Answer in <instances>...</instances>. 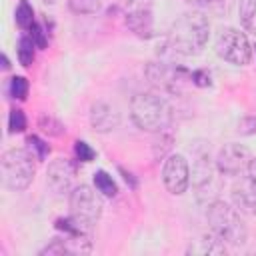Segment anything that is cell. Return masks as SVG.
Listing matches in <instances>:
<instances>
[{"mask_svg":"<svg viewBox=\"0 0 256 256\" xmlns=\"http://www.w3.org/2000/svg\"><path fill=\"white\" fill-rule=\"evenodd\" d=\"M208 34H210L208 18L198 10H190V12H184L170 26L168 46L174 52L184 54V56L200 54L208 42Z\"/></svg>","mask_w":256,"mask_h":256,"instance_id":"6da1fadb","label":"cell"},{"mask_svg":"<svg viewBox=\"0 0 256 256\" xmlns=\"http://www.w3.org/2000/svg\"><path fill=\"white\" fill-rule=\"evenodd\" d=\"M172 116V106L156 92H138L130 100V118L144 132H164Z\"/></svg>","mask_w":256,"mask_h":256,"instance_id":"7a4b0ae2","label":"cell"},{"mask_svg":"<svg viewBox=\"0 0 256 256\" xmlns=\"http://www.w3.org/2000/svg\"><path fill=\"white\" fill-rule=\"evenodd\" d=\"M210 232H214L220 240L232 246H240L248 238V230L244 220L240 218V210L236 206H230L222 200H216L208 206L206 212Z\"/></svg>","mask_w":256,"mask_h":256,"instance_id":"3957f363","label":"cell"},{"mask_svg":"<svg viewBox=\"0 0 256 256\" xmlns=\"http://www.w3.org/2000/svg\"><path fill=\"white\" fill-rule=\"evenodd\" d=\"M38 160L30 150L24 148H10L2 154V182L6 188L14 192L26 190L36 174V164Z\"/></svg>","mask_w":256,"mask_h":256,"instance_id":"277c9868","label":"cell"},{"mask_svg":"<svg viewBox=\"0 0 256 256\" xmlns=\"http://www.w3.org/2000/svg\"><path fill=\"white\" fill-rule=\"evenodd\" d=\"M214 50L222 60L236 66H246L252 60V46L246 34L232 26H224L216 32Z\"/></svg>","mask_w":256,"mask_h":256,"instance_id":"5b68a950","label":"cell"},{"mask_svg":"<svg viewBox=\"0 0 256 256\" xmlns=\"http://www.w3.org/2000/svg\"><path fill=\"white\" fill-rule=\"evenodd\" d=\"M68 202H70V214L86 224L94 226L98 222V218L102 216L104 202H102L100 194L86 184L74 186V190L68 194Z\"/></svg>","mask_w":256,"mask_h":256,"instance_id":"8992f818","label":"cell"},{"mask_svg":"<svg viewBox=\"0 0 256 256\" xmlns=\"http://www.w3.org/2000/svg\"><path fill=\"white\" fill-rule=\"evenodd\" d=\"M162 182L166 190L174 196L186 192L190 184V166L182 154H168L162 166Z\"/></svg>","mask_w":256,"mask_h":256,"instance_id":"52a82bcc","label":"cell"},{"mask_svg":"<svg viewBox=\"0 0 256 256\" xmlns=\"http://www.w3.org/2000/svg\"><path fill=\"white\" fill-rule=\"evenodd\" d=\"M250 160H252V154L246 146L236 144V142H228L220 148L214 162H216L218 172H222L226 176H238L240 172L248 170Z\"/></svg>","mask_w":256,"mask_h":256,"instance_id":"ba28073f","label":"cell"},{"mask_svg":"<svg viewBox=\"0 0 256 256\" xmlns=\"http://www.w3.org/2000/svg\"><path fill=\"white\" fill-rule=\"evenodd\" d=\"M76 182V166L68 158H56L48 164L46 170V184L56 194H70Z\"/></svg>","mask_w":256,"mask_h":256,"instance_id":"9c48e42d","label":"cell"},{"mask_svg":"<svg viewBox=\"0 0 256 256\" xmlns=\"http://www.w3.org/2000/svg\"><path fill=\"white\" fill-rule=\"evenodd\" d=\"M144 72L148 82L160 92H176L182 82V76L186 74L182 68H172L164 62H150Z\"/></svg>","mask_w":256,"mask_h":256,"instance_id":"30bf717a","label":"cell"},{"mask_svg":"<svg viewBox=\"0 0 256 256\" xmlns=\"http://www.w3.org/2000/svg\"><path fill=\"white\" fill-rule=\"evenodd\" d=\"M90 126L100 132L108 134L120 126V112L114 104H108L104 100H98L90 106Z\"/></svg>","mask_w":256,"mask_h":256,"instance_id":"8fae6325","label":"cell"},{"mask_svg":"<svg viewBox=\"0 0 256 256\" xmlns=\"http://www.w3.org/2000/svg\"><path fill=\"white\" fill-rule=\"evenodd\" d=\"M126 26L140 38H150L154 32V20H152V10L148 4H134L126 10L124 14Z\"/></svg>","mask_w":256,"mask_h":256,"instance_id":"7c38bea8","label":"cell"},{"mask_svg":"<svg viewBox=\"0 0 256 256\" xmlns=\"http://www.w3.org/2000/svg\"><path fill=\"white\" fill-rule=\"evenodd\" d=\"M212 172H214V164L210 158V150L208 148H194V160H192V172H190V180L194 188H204L210 184L212 180Z\"/></svg>","mask_w":256,"mask_h":256,"instance_id":"4fadbf2b","label":"cell"},{"mask_svg":"<svg viewBox=\"0 0 256 256\" xmlns=\"http://www.w3.org/2000/svg\"><path fill=\"white\" fill-rule=\"evenodd\" d=\"M232 202L240 212L256 216V182L250 178H240L238 182H234Z\"/></svg>","mask_w":256,"mask_h":256,"instance_id":"5bb4252c","label":"cell"},{"mask_svg":"<svg viewBox=\"0 0 256 256\" xmlns=\"http://www.w3.org/2000/svg\"><path fill=\"white\" fill-rule=\"evenodd\" d=\"M190 254H226V242L220 240L214 232L204 234L200 240H196L190 248Z\"/></svg>","mask_w":256,"mask_h":256,"instance_id":"9a60e30c","label":"cell"},{"mask_svg":"<svg viewBox=\"0 0 256 256\" xmlns=\"http://www.w3.org/2000/svg\"><path fill=\"white\" fill-rule=\"evenodd\" d=\"M238 16L242 26L256 34V0H240L238 2Z\"/></svg>","mask_w":256,"mask_h":256,"instance_id":"2e32d148","label":"cell"},{"mask_svg":"<svg viewBox=\"0 0 256 256\" xmlns=\"http://www.w3.org/2000/svg\"><path fill=\"white\" fill-rule=\"evenodd\" d=\"M92 180H94V186H96V190L100 194H104L108 198H112V196L118 194V186H116V182L112 180V176L106 170H96Z\"/></svg>","mask_w":256,"mask_h":256,"instance_id":"e0dca14e","label":"cell"},{"mask_svg":"<svg viewBox=\"0 0 256 256\" xmlns=\"http://www.w3.org/2000/svg\"><path fill=\"white\" fill-rule=\"evenodd\" d=\"M34 48H36V44H34V40H32V36L28 34H24V36H20V40H18V60H20V64L22 66H30L32 62H34Z\"/></svg>","mask_w":256,"mask_h":256,"instance_id":"ac0fdd59","label":"cell"},{"mask_svg":"<svg viewBox=\"0 0 256 256\" xmlns=\"http://www.w3.org/2000/svg\"><path fill=\"white\" fill-rule=\"evenodd\" d=\"M14 18H16V24H18L22 30H30V28H32V24H34V10H32V6L28 4V0H20V4L16 6Z\"/></svg>","mask_w":256,"mask_h":256,"instance_id":"d6986e66","label":"cell"},{"mask_svg":"<svg viewBox=\"0 0 256 256\" xmlns=\"http://www.w3.org/2000/svg\"><path fill=\"white\" fill-rule=\"evenodd\" d=\"M38 128H40L44 134H48V136H60V134L64 132V124H62L58 118L50 116V114H40V118H38Z\"/></svg>","mask_w":256,"mask_h":256,"instance_id":"ffe728a7","label":"cell"},{"mask_svg":"<svg viewBox=\"0 0 256 256\" xmlns=\"http://www.w3.org/2000/svg\"><path fill=\"white\" fill-rule=\"evenodd\" d=\"M68 8L76 14H96L102 8V0H68Z\"/></svg>","mask_w":256,"mask_h":256,"instance_id":"44dd1931","label":"cell"},{"mask_svg":"<svg viewBox=\"0 0 256 256\" xmlns=\"http://www.w3.org/2000/svg\"><path fill=\"white\" fill-rule=\"evenodd\" d=\"M28 80L24 78V76H12L10 78V86H8V90H10V96L12 98H16V100H26V96H28Z\"/></svg>","mask_w":256,"mask_h":256,"instance_id":"7402d4cb","label":"cell"},{"mask_svg":"<svg viewBox=\"0 0 256 256\" xmlns=\"http://www.w3.org/2000/svg\"><path fill=\"white\" fill-rule=\"evenodd\" d=\"M42 256H52V254H72L70 252V246L66 242V238H52L50 244H46L42 250H40Z\"/></svg>","mask_w":256,"mask_h":256,"instance_id":"603a6c76","label":"cell"},{"mask_svg":"<svg viewBox=\"0 0 256 256\" xmlns=\"http://www.w3.org/2000/svg\"><path fill=\"white\" fill-rule=\"evenodd\" d=\"M8 130L12 134L16 132H24L26 130V116L20 108H12L10 110V116H8Z\"/></svg>","mask_w":256,"mask_h":256,"instance_id":"cb8c5ba5","label":"cell"},{"mask_svg":"<svg viewBox=\"0 0 256 256\" xmlns=\"http://www.w3.org/2000/svg\"><path fill=\"white\" fill-rule=\"evenodd\" d=\"M28 148H30V152L38 158V160H44L48 154H50V146L42 140V138H38V136H28Z\"/></svg>","mask_w":256,"mask_h":256,"instance_id":"d4e9b609","label":"cell"},{"mask_svg":"<svg viewBox=\"0 0 256 256\" xmlns=\"http://www.w3.org/2000/svg\"><path fill=\"white\" fill-rule=\"evenodd\" d=\"M74 152H76V158L80 162H92L96 158V152L92 150V146L84 140H76L74 142Z\"/></svg>","mask_w":256,"mask_h":256,"instance_id":"484cf974","label":"cell"},{"mask_svg":"<svg viewBox=\"0 0 256 256\" xmlns=\"http://www.w3.org/2000/svg\"><path fill=\"white\" fill-rule=\"evenodd\" d=\"M30 36H32V40H34V44H36L38 48H46V44H48L46 30H44L38 22H34V24H32V28H30Z\"/></svg>","mask_w":256,"mask_h":256,"instance_id":"4316f807","label":"cell"},{"mask_svg":"<svg viewBox=\"0 0 256 256\" xmlns=\"http://www.w3.org/2000/svg\"><path fill=\"white\" fill-rule=\"evenodd\" d=\"M238 132H240V134H246V136L256 134V116H246V118H242V120L238 122Z\"/></svg>","mask_w":256,"mask_h":256,"instance_id":"83f0119b","label":"cell"},{"mask_svg":"<svg viewBox=\"0 0 256 256\" xmlns=\"http://www.w3.org/2000/svg\"><path fill=\"white\" fill-rule=\"evenodd\" d=\"M188 4L196 6V8H210V10H216V8H222L228 0H186Z\"/></svg>","mask_w":256,"mask_h":256,"instance_id":"f1b7e54d","label":"cell"},{"mask_svg":"<svg viewBox=\"0 0 256 256\" xmlns=\"http://www.w3.org/2000/svg\"><path fill=\"white\" fill-rule=\"evenodd\" d=\"M190 80H192L196 86H208V84H210V76H208L206 72H202V70L190 72Z\"/></svg>","mask_w":256,"mask_h":256,"instance_id":"f546056e","label":"cell"},{"mask_svg":"<svg viewBox=\"0 0 256 256\" xmlns=\"http://www.w3.org/2000/svg\"><path fill=\"white\" fill-rule=\"evenodd\" d=\"M248 178L256 182V158H252L250 164H248Z\"/></svg>","mask_w":256,"mask_h":256,"instance_id":"4dcf8cb0","label":"cell"},{"mask_svg":"<svg viewBox=\"0 0 256 256\" xmlns=\"http://www.w3.org/2000/svg\"><path fill=\"white\" fill-rule=\"evenodd\" d=\"M2 68H4V70H8V68H10V60H8V56H6V54H2Z\"/></svg>","mask_w":256,"mask_h":256,"instance_id":"1f68e13d","label":"cell"},{"mask_svg":"<svg viewBox=\"0 0 256 256\" xmlns=\"http://www.w3.org/2000/svg\"><path fill=\"white\" fill-rule=\"evenodd\" d=\"M42 2H44V4H54L56 0H42Z\"/></svg>","mask_w":256,"mask_h":256,"instance_id":"d6a6232c","label":"cell"}]
</instances>
